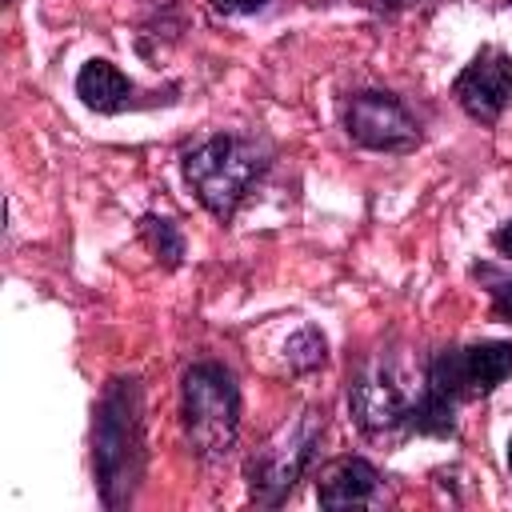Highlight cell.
Returning <instances> with one entry per match:
<instances>
[{
	"label": "cell",
	"mask_w": 512,
	"mask_h": 512,
	"mask_svg": "<svg viewBox=\"0 0 512 512\" xmlns=\"http://www.w3.org/2000/svg\"><path fill=\"white\" fill-rule=\"evenodd\" d=\"M144 400L132 376L104 388L92 420V468L104 508H124L144 476Z\"/></svg>",
	"instance_id": "cell-1"
},
{
	"label": "cell",
	"mask_w": 512,
	"mask_h": 512,
	"mask_svg": "<svg viewBox=\"0 0 512 512\" xmlns=\"http://www.w3.org/2000/svg\"><path fill=\"white\" fill-rule=\"evenodd\" d=\"M272 148L256 132H212L184 152V180L196 200L216 216L232 220L256 180L268 172Z\"/></svg>",
	"instance_id": "cell-2"
},
{
	"label": "cell",
	"mask_w": 512,
	"mask_h": 512,
	"mask_svg": "<svg viewBox=\"0 0 512 512\" xmlns=\"http://www.w3.org/2000/svg\"><path fill=\"white\" fill-rule=\"evenodd\" d=\"M180 416L188 444L200 460H224L236 448L240 432V392L228 368L200 360L184 372L180 384Z\"/></svg>",
	"instance_id": "cell-3"
},
{
	"label": "cell",
	"mask_w": 512,
	"mask_h": 512,
	"mask_svg": "<svg viewBox=\"0 0 512 512\" xmlns=\"http://www.w3.org/2000/svg\"><path fill=\"white\" fill-rule=\"evenodd\" d=\"M320 436H324V412L320 408H304L292 420H284L256 448V456L248 460V492H252V500L264 504V508H276L296 488V480L308 472V464H312V456L320 448Z\"/></svg>",
	"instance_id": "cell-4"
},
{
	"label": "cell",
	"mask_w": 512,
	"mask_h": 512,
	"mask_svg": "<svg viewBox=\"0 0 512 512\" xmlns=\"http://www.w3.org/2000/svg\"><path fill=\"white\" fill-rule=\"evenodd\" d=\"M512 372V340H480L464 348H440L428 360L424 384L452 404L480 400Z\"/></svg>",
	"instance_id": "cell-5"
},
{
	"label": "cell",
	"mask_w": 512,
	"mask_h": 512,
	"mask_svg": "<svg viewBox=\"0 0 512 512\" xmlns=\"http://www.w3.org/2000/svg\"><path fill=\"white\" fill-rule=\"evenodd\" d=\"M344 132L352 144H360L368 152H412L420 144L416 116L404 108L400 96L380 92V88H364V92L348 96Z\"/></svg>",
	"instance_id": "cell-6"
},
{
	"label": "cell",
	"mask_w": 512,
	"mask_h": 512,
	"mask_svg": "<svg viewBox=\"0 0 512 512\" xmlns=\"http://www.w3.org/2000/svg\"><path fill=\"white\" fill-rule=\"evenodd\" d=\"M412 400L396 384L388 364H368L348 384V412L364 436H388L396 428H408Z\"/></svg>",
	"instance_id": "cell-7"
},
{
	"label": "cell",
	"mask_w": 512,
	"mask_h": 512,
	"mask_svg": "<svg viewBox=\"0 0 512 512\" xmlns=\"http://www.w3.org/2000/svg\"><path fill=\"white\" fill-rule=\"evenodd\" d=\"M452 96L472 120L496 124L512 100V56L484 44L452 80Z\"/></svg>",
	"instance_id": "cell-8"
},
{
	"label": "cell",
	"mask_w": 512,
	"mask_h": 512,
	"mask_svg": "<svg viewBox=\"0 0 512 512\" xmlns=\"http://www.w3.org/2000/svg\"><path fill=\"white\" fill-rule=\"evenodd\" d=\"M76 96H80L84 108H92L100 116H116V112L152 104V100H140V88L112 60H88L76 72Z\"/></svg>",
	"instance_id": "cell-9"
},
{
	"label": "cell",
	"mask_w": 512,
	"mask_h": 512,
	"mask_svg": "<svg viewBox=\"0 0 512 512\" xmlns=\"http://www.w3.org/2000/svg\"><path fill=\"white\" fill-rule=\"evenodd\" d=\"M380 492V472L364 460V456H344L336 460L320 484H316V500L324 508H356V504H372Z\"/></svg>",
	"instance_id": "cell-10"
},
{
	"label": "cell",
	"mask_w": 512,
	"mask_h": 512,
	"mask_svg": "<svg viewBox=\"0 0 512 512\" xmlns=\"http://www.w3.org/2000/svg\"><path fill=\"white\" fill-rule=\"evenodd\" d=\"M140 236H144V244L152 248V256L164 264V268H176L180 260H184V232L168 220V216H144L140 220Z\"/></svg>",
	"instance_id": "cell-11"
},
{
	"label": "cell",
	"mask_w": 512,
	"mask_h": 512,
	"mask_svg": "<svg viewBox=\"0 0 512 512\" xmlns=\"http://www.w3.org/2000/svg\"><path fill=\"white\" fill-rule=\"evenodd\" d=\"M472 276H476L480 288L492 296L496 320L512 324V272H508V268H496V264H472Z\"/></svg>",
	"instance_id": "cell-12"
},
{
	"label": "cell",
	"mask_w": 512,
	"mask_h": 512,
	"mask_svg": "<svg viewBox=\"0 0 512 512\" xmlns=\"http://www.w3.org/2000/svg\"><path fill=\"white\" fill-rule=\"evenodd\" d=\"M324 348H328V344H324V336H320L312 324L300 328V332L288 340V352H284V356H288V368H292V372H312V368H320L324 356H328Z\"/></svg>",
	"instance_id": "cell-13"
},
{
	"label": "cell",
	"mask_w": 512,
	"mask_h": 512,
	"mask_svg": "<svg viewBox=\"0 0 512 512\" xmlns=\"http://www.w3.org/2000/svg\"><path fill=\"white\" fill-rule=\"evenodd\" d=\"M268 0H212V8L216 12H224V16H252V12H260Z\"/></svg>",
	"instance_id": "cell-14"
},
{
	"label": "cell",
	"mask_w": 512,
	"mask_h": 512,
	"mask_svg": "<svg viewBox=\"0 0 512 512\" xmlns=\"http://www.w3.org/2000/svg\"><path fill=\"white\" fill-rule=\"evenodd\" d=\"M492 248H496L500 256H508V260H512V220H504V224L492 232Z\"/></svg>",
	"instance_id": "cell-15"
},
{
	"label": "cell",
	"mask_w": 512,
	"mask_h": 512,
	"mask_svg": "<svg viewBox=\"0 0 512 512\" xmlns=\"http://www.w3.org/2000/svg\"><path fill=\"white\" fill-rule=\"evenodd\" d=\"M508 468H512V440H508Z\"/></svg>",
	"instance_id": "cell-16"
}]
</instances>
